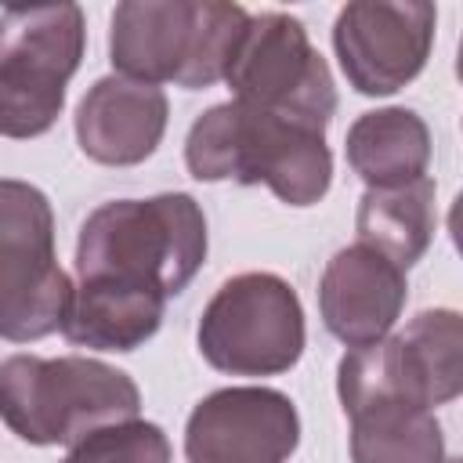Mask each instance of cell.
I'll return each mask as SVG.
<instances>
[{
  "label": "cell",
  "instance_id": "obj_1",
  "mask_svg": "<svg viewBox=\"0 0 463 463\" xmlns=\"http://www.w3.org/2000/svg\"><path fill=\"white\" fill-rule=\"evenodd\" d=\"M206 242V213L188 192L112 199L80 228L76 286L166 307L199 275Z\"/></svg>",
  "mask_w": 463,
  "mask_h": 463
},
{
  "label": "cell",
  "instance_id": "obj_2",
  "mask_svg": "<svg viewBox=\"0 0 463 463\" xmlns=\"http://www.w3.org/2000/svg\"><path fill=\"white\" fill-rule=\"evenodd\" d=\"M184 163L195 181L268 184L289 206H315L333 184L326 130L239 101H221L192 123Z\"/></svg>",
  "mask_w": 463,
  "mask_h": 463
},
{
  "label": "cell",
  "instance_id": "obj_3",
  "mask_svg": "<svg viewBox=\"0 0 463 463\" xmlns=\"http://www.w3.org/2000/svg\"><path fill=\"white\" fill-rule=\"evenodd\" d=\"M250 11L224 0H123L109 25V61L137 83L206 90L224 80Z\"/></svg>",
  "mask_w": 463,
  "mask_h": 463
},
{
  "label": "cell",
  "instance_id": "obj_4",
  "mask_svg": "<svg viewBox=\"0 0 463 463\" xmlns=\"http://www.w3.org/2000/svg\"><path fill=\"white\" fill-rule=\"evenodd\" d=\"M351 463H445V434L402 336L351 347L336 365Z\"/></svg>",
  "mask_w": 463,
  "mask_h": 463
},
{
  "label": "cell",
  "instance_id": "obj_5",
  "mask_svg": "<svg viewBox=\"0 0 463 463\" xmlns=\"http://www.w3.org/2000/svg\"><path fill=\"white\" fill-rule=\"evenodd\" d=\"M137 383L98 358L11 354L0 362V420L29 445H76L98 427L134 420Z\"/></svg>",
  "mask_w": 463,
  "mask_h": 463
},
{
  "label": "cell",
  "instance_id": "obj_6",
  "mask_svg": "<svg viewBox=\"0 0 463 463\" xmlns=\"http://www.w3.org/2000/svg\"><path fill=\"white\" fill-rule=\"evenodd\" d=\"M87 51L76 4L4 7L0 14V137H40L61 109L65 87Z\"/></svg>",
  "mask_w": 463,
  "mask_h": 463
},
{
  "label": "cell",
  "instance_id": "obj_7",
  "mask_svg": "<svg viewBox=\"0 0 463 463\" xmlns=\"http://www.w3.org/2000/svg\"><path fill=\"white\" fill-rule=\"evenodd\" d=\"M304 307L275 271H242L210 297L199 315V354L228 376H279L304 354Z\"/></svg>",
  "mask_w": 463,
  "mask_h": 463
},
{
  "label": "cell",
  "instance_id": "obj_8",
  "mask_svg": "<svg viewBox=\"0 0 463 463\" xmlns=\"http://www.w3.org/2000/svg\"><path fill=\"white\" fill-rule=\"evenodd\" d=\"M72 282L54 250L51 199L14 177H0V340L29 344L61 329Z\"/></svg>",
  "mask_w": 463,
  "mask_h": 463
},
{
  "label": "cell",
  "instance_id": "obj_9",
  "mask_svg": "<svg viewBox=\"0 0 463 463\" xmlns=\"http://www.w3.org/2000/svg\"><path fill=\"white\" fill-rule=\"evenodd\" d=\"M224 83L232 87V101L315 130H326L336 116V83L326 58L311 47L304 22L282 11L250 14Z\"/></svg>",
  "mask_w": 463,
  "mask_h": 463
},
{
  "label": "cell",
  "instance_id": "obj_10",
  "mask_svg": "<svg viewBox=\"0 0 463 463\" xmlns=\"http://www.w3.org/2000/svg\"><path fill=\"white\" fill-rule=\"evenodd\" d=\"M434 25L438 11L427 0H351L333 22V51L347 83L365 98H380L423 72Z\"/></svg>",
  "mask_w": 463,
  "mask_h": 463
},
{
  "label": "cell",
  "instance_id": "obj_11",
  "mask_svg": "<svg viewBox=\"0 0 463 463\" xmlns=\"http://www.w3.org/2000/svg\"><path fill=\"white\" fill-rule=\"evenodd\" d=\"M297 445V405L275 387H221L184 423L188 463H286Z\"/></svg>",
  "mask_w": 463,
  "mask_h": 463
},
{
  "label": "cell",
  "instance_id": "obj_12",
  "mask_svg": "<svg viewBox=\"0 0 463 463\" xmlns=\"http://www.w3.org/2000/svg\"><path fill=\"white\" fill-rule=\"evenodd\" d=\"M405 297H409L405 271L362 242L336 250L318 282L322 322L347 347H365L383 340L398 322Z\"/></svg>",
  "mask_w": 463,
  "mask_h": 463
},
{
  "label": "cell",
  "instance_id": "obj_13",
  "mask_svg": "<svg viewBox=\"0 0 463 463\" xmlns=\"http://www.w3.org/2000/svg\"><path fill=\"white\" fill-rule=\"evenodd\" d=\"M170 119V101L159 87L127 76H101L76 109V141L87 159L101 166L145 163Z\"/></svg>",
  "mask_w": 463,
  "mask_h": 463
},
{
  "label": "cell",
  "instance_id": "obj_14",
  "mask_svg": "<svg viewBox=\"0 0 463 463\" xmlns=\"http://www.w3.org/2000/svg\"><path fill=\"white\" fill-rule=\"evenodd\" d=\"M347 166L369 188H394L427 177L430 166V130L423 116L405 105H387L362 112L344 137Z\"/></svg>",
  "mask_w": 463,
  "mask_h": 463
},
{
  "label": "cell",
  "instance_id": "obj_15",
  "mask_svg": "<svg viewBox=\"0 0 463 463\" xmlns=\"http://www.w3.org/2000/svg\"><path fill=\"white\" fill-rule=\"evenodd\" d=\"M354 228L362 246L383 253L402 271L412 268L434 242V181L416 177L394 188H365V195L358 199Z\"/></svg>",
  "mask_w": 463,
  "mask_h": 463
},
{
  "label": "cell",
  "instance_id": "obj_16",
  "mask_svg": "<svg viewBox=\"0 0 463 463\" xmlns=\"http://www.w3.org/2000/svg\"><path fill=\"white\" fill-rule=\"evenodd\" d=\"M402 344L420 369L430 405L456 402L463 391V322L452 307L420 311L402 333Z\"/></svg>",
  "mask_w": 463,
  "mask_h": 463
},
{
  "label": "cell",
  "instance_id": "obj_17",
  "mask_svg": "<svg viewBox=\"0 0 463 463\" xmlns=\"http://www.w3.org/2000/svg\"><path fill=\"white\" fill-rule=\"evenodd\" d=\"M170 438L159 423L148 420H123L90 430L76 445H69V456L61 463H170Z\"/></svg>",
  "mask_w": 463,
  "mask_h": 463
},
{
  "label": "cell",
  "instance_id": "obj_18",
  "mask_svg": "<svg viewBox=\"0 0 463 463\" xmlns=\"http://www.w3.org/2000/svg\"><path fill=\"white\" fill-rule=\"evenodd\" d=\"M445 463H459V459H445Z\"/></svg>",
  "mask_w": 463,
  "mask_h": 463
}]
</instances>
